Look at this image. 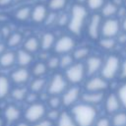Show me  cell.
I'll use <instances>...</instances> for the list:
<instances>
[{"instance_id": "5bb4252c", "label": "cell", "mask_w": 126, "mask_h": 126, "mask_svg": "<svg viewBox=\"0 0 126 126\" xmlns=\"http://www.w3.org/2000/svg\"><path fill=\"white\" fill-rule=\"evenodd\" d=\"M49 14V10L46 4L37 3L33 7H32V14H31V21L36 25L44 24L46 18Z\"/></svg>"}, {"instance_id": "6da1fadb", "label": "cell", "mask_w": 126, "mask_h": 126, "mask_svg": "<svg viewBox=\"0 0 126 126\" xmlns=\"http://www.w3.org/2000/svg\"><path fill=\"white\" fill-rule=\"evenodd\" d=\"M89 17L90 12L87 7L83 4L75 2L71 6L69 12V21L66 27L70 34L74 36H80L85 32Z\"/></svg>"}, {"instance_id": "ab89813d", "label": "cell", "mask_w": 126, "mask_h": 126, "mask_svg": "<svg viewBox=\"0 0 126 126\" xmlns=\"http://www.w3.org/2000/svg\"><path fill=\"white\" fill-rule=\"evenodd\" d=\"M60 112L61 111H59V109H47L46 118H48L49 120H51L55 123V121L58 119V117L60 115Z\"/></svg>"}, {"instance_id": "3957f363", "label": "cell", "mask_w": 126, "mask_h": 126, "mask_svg": "<svg viewBox=\"0 0 126 126\" xmlns=\"http://www.w3.org/2000/svg\"><path fill=\"white\" fill-rule=\"evenodd\" d=\"M121 62L122 61L118 55L114 53L107 55V57L103 59V63L98 75L108 82L114 80L116 77L119 76Z\"/></svg>"}, {"instance_id": "d4e9b609", "label": "cell", "mask_w": 126, "mask_h": 126, "mask_svg": "<svg viewBox=\"0 0 126 126\" xmlns=\"http://www.w3.org/2000/svg\"><path fill=\"white\" fill-rule=\"evenodd\" d=\"M48 68L47 65L45 63V61L43 60H39L37 62H35L31 70V74L32 76H33L34 78H39V77H44L47 72H48Z\"/></svg>"}, {"instance_id": "ee69618b", "label": "cell", "mask_w": 126, "mask_h": 126, "mask_svg": "<svg viewBox=\"0 0 126 126\" xmlns=\"http://www.w3.org/2000/svg\"><path fill=\"white\" fill-rule=\"evenodd\" d=\"M1 31H2L1 32H2L3 36H5L6 38H8V37H9V35L12 33V32H10V30H9V28H8V27H3Z\"/></svg>"}, {"instance_id": "8992f818", "label": "cell", "mask_w": 126, "mask_h": 126, "mask_svg": "<svg viewBox=\"0 0 126 126\" xmlns=\"http://www.w3.org/2000/svg\"><path fill=\"white\" fill-rule=\"evenodd\" d=\"M69 86L70 85L64 77V74L55 72L51 76L49 81H47L46 94L48 95H61Z\"/></svg>"}, {"instance_id": "9a60e30c", "label": "cell", "mask_w": 126, "mask_h": 126, "mask_svg": "<svg viewBox=\"0 0 126 126\" xmlns=\"http://www.w3.org/2000/svg\"><path fill=\"white\" fill-rule=\"evenodd\" d=\"M31 76H32L31 71H29L27 68L19 67L11 73L10 80L12 83H14L17 86H24L30 81Z\"/></svg>"}, {"instance_id": "bcb514c9", "label": "cell", "mask_w": 126, "mask_h": 126, "mask_svg": "<svg viewBox=\"0 0 126 126\" xmlns=\"http://www.w3.org/2000/svg\"><path fill=\"white\" fill-rule=\"evenodd\" d=\"M121 22V30L123 32H126V14L123 16L122 19H120Z\"/></svg>"}, {"instance_id": "4dcf8cb0", "label": "cell", "mask_w": 126, "mask_h": 126, "mask_svg": "<svg viewBox=\"0 0 126 126\" xmlns=\"http://www.w3.org/2000/svg\"><path fill=\"white\" fill-rule=\"evenodd\" d=\"M97 43L101 49L105 51H111L116 47L117 40L116 38H111V37H100L97 40Z\"/></svg>"}, {"instance_id": "1f68e13d", "label": "cell", "mask_w": 126, "mask_h": 126, "mask_svg": "<svg viewBox=\"0 0 126 126\" xmlns=\"http://www.w3.org/2000/svg\"><path fill=\"white\" fill-rule=\"evenodd\" d=\"M112 126H126V110H120L110 117Z\"/></svg>"}, {"instance_id": "4316f807", "label": "cell", "mask_w": 126, "mask_h": 126, "mask_svg": "<svg viewBox=\"0 0 126 126\" xmlns=\"http://www.w3.org/2000/svg\"><path fill=\"white\" fill-rule=\"evenodd\" d=\"M16 63V52L5 51L0 55V66L2 68H10Z\"/></svg>"}, {"instance_id": "4fadbf2b", "label": "cell", "mask_w": 126, "mask_h": 126, "mask_svg": "<svg viewBox=\"0 0 126 126\" xmlns=\"http://www.w3.org/2000/svg\"><path fill=\"white\" fill-rule=\"evenodd\" d=\"M102 104H103L104 111L110 116L113 115L114 113L120 111L122 108L120 100H119L116 93H109V94H105Z\"/></svg>"}, {"instance_id": "8d00e7d4", "label": "cell", "mask_w": 126, "mask_h": 126, "mask_svg": "<svg viewBox=\"0 0 126 126\" xmlns=\"http://www.w3.org/2000/svg\"><path fill=\"white\" fill-rule=\"evenodd\" d=\"M116 94L120 100L121 106L124 110H126V82H124L123 84H121L117 90H116Z\"/></svg>"}, {"instance_id": "5b68a950", "label": "cell", "mask_w": 126, "mask_h": 126, "mask_svg": "<svg viewBox=\"0 0 126 126\" xmlns=\"http://www.w3.org/2000/svg\"><path fill=\"white\" fill-rule=\"evenodd\" d=\"M46 112H47L46 104L43 101L38 100L36 102L30 103L28 105V107L24 112V117L28 123L34 124L39 120L45 118Z\"/></svg>"}, {"instance_id": "816d5d0a", "label": "cell", "mask_w": 126, "mask_h": 126, "mask_svg": "<svg viewBox=\"0 0 126 126\" xmlns=\"http://www.w3.org/2000/svg\"><path fill=\"white\" fill-rule=\"evenodd\" d=\"M124 6L126 7V0H124Z\"/></svg>"}, {"instance_id": "277c9868", "label": "cell", "mask_w": 126, "mask_h": 126, "mask_svg": "<svg viewBox=\"0 0 126 126\" xmlns=\"http://www.w3.org/2000/svg\"><path fill=\"white\" fill-rule=\"evenodd\" d=\"M63 74L70 86H80L87 78L84 62H74L69 68L63 71Z\"/></svg>"}, {"instance_id": "836d02e7", "label": "cell", "mask_w": 126, "mask_h": 126, "mask_svg": "<svg viewBox=\"0 0 126 126\" xmlns=\"http://www.w3.org/2000/svg\"><path fill=\"white\" fill-rule=\"evenodd\" d=\"M23 39L24 37L21 32H12L7 38V45L9 47H17L23 42Z\"/></svg>"}, {"instance_id": "d6a6232c", "label": "cell", "mask_w": 126, "mask_h": 126, "mask_svg": "<svg viewBox=\"0 0 126 126\" xmlns=\"http://www.w3.org/2000/svg\"><path fill=\"white\" fill-rule=\"evenodd\" d=\"M106 0H86L85 6L92 13H99Z\"/></svg>"}, {"instance_id": "30bf717a", "label": "cell", "mask_w": 126, "mask_h": 126, "mask_svg": "<svg viewBox=\"0 0 126 126\" xmlns=\"http://www.w3.org/2000/svg\"><path fill=\"white\" fill-rule=\"evenodd\" d=\"M82 89L80 86H69L65 92L60 95L62 107L71 108L75 104H77L81 99Z\"/></svg>"}, {"instance_id": "44dd1931", "label": "cell", "mask_w": 126, "mask_h": 126, "mask_svg": "<svg viewBox=\"0 0 126 126\" xmlns=\"http://www.w3.org/2000/svg\"><path fill=\"white\" fill-rule=\"evenodd\" d=\"M46 85H47V80L44 77L33 78L30 83L29 91L39 94L40 93H42L43 90H46Z\"/></svg>"}, {"instance_id": "f546056e", "label": "cell", "mask_w": 126, "mask_h": 126, "mask_svg": "<svg viewBox=\"0 0 126 126\" xmlns=\"http://www.w3.org/2000/svg\"><path fill=\"white\" fill-rule=\"evenodd\" d=\"M32 14V7L30 6H22L15 12V19L19 22H26L31 20Z\"/></svg>"}, {"instance_id": "d590c367", "label": "cell", "mask_w": 126, "mask_h": 126, "mask_svg": "<svg viewBox=\"0 0 126 126\" xmlns=\"http://www.w3.org/2000/svg\"><path fill=\"white\" fill-rule=\"evenodd\" d=\"M46 105L48 109H60L62 106L60 95H48L46 99Z\"/></svg>"}, {"instance_id": "7402d4cb", "label": "cell", "mask_w": 126, "mask_h": 126, "mask_svg": "<svg viewBox=\"0 0 126 126\" xmlns=\"http://www.w3.org/2000/svg\"><path fill=\"white\" fill-rule=\"evenodd\" d=\"M23 48L27 51H29L30 53L33 54L35 52H37L40 49V43H39V38L36 36H29L28 38H26L24 40L23 43Z\"/></svg>"}, {"instance_id": "74e56055", "label": "cell", "mask_w": 126, "mask_h": 126, "mask_svg": "<svg viewBox=\"0 0 126 126\" xmlns=\"http://www.w3.org/2000/svg\"><path fill=\"white\" fill-rule=\"evenodd\" d=\"M45 63H46L49 71L57 70V69H59V56L56 54L48 56V58L45 60Z\"/></svg>"}, {"instance_id": "681fc988", "label": "cell", "mask_w": 126, "mask_h": 126, "mask_svg": "<svg viewBox=\"0 0 126 126\" xmlns=\"http://www.w3.org/2000/svg\"><path fill=\"white\" fill-rule=\"evenodd\" d=\"M0 126H4V119L0 117Z\"/></svg>"}, {"instance_id": "ffe728a7", "label": "cell", "mask_w": 126, "mask_h": 126, "mask_svg": "<svg viewBox=\"0 0 126 126\" xmlns=\"http://www.w3.org/2000/svg\"><path fill=\"white\" fill-rule=\"evenodd\" d=\"M22 115L21 109L15 104H9L4 110V120L8 122H16Z\"/></svg>"}, {"instance_id": "52a82bcc", "label": "cell", "mask_w": 126, "mask_h": 126, "mask_svg": "<svg viewBox=\"0 0 126 126\" xmlns=\"http://www.w3.org/2000/svg\"><path fill=\"white\" fill-rule=\"evenodd\" d=\"M102 17L99 13H92L90 15L87 25H86V34L87 36L94 41H97L100 38V32H101V24H102Z\"/></svg>"}, {"instance_id": "8fae6325", "label": "cell", "mask_w": 126, "mask_h": 126, "mask_svg": "<svg viewBox=\"0 0 126 126\" xmlns=\"http://www.w3.org/2000/svg\"><path fill=\"white\" fill-rule=\"evenodd\" d=\"M109 89V82L103 79L99 75L92 76L86 79L84 84L85 92H94V93H105Z\"/></svg>"}, {"instance_id": "83f0119b", "label": "cell", "mask_w": 126, "mask_h": 126, "mask_svg": "<svg viewBox=\"0 0 126 126\" xmlns=\"http://www.w3.org/2000/svg\"><path fill=\"white\" fill-rule=\"evenodd\" d=\"M29 92L30 91L28 90V88H26L24 86H17L14 89L11 90L10 94H11V96H12V98L14 100L23 101V100H26Z\"/></svg>"}, {"instance_id": "484cf974", "label": "cell", "mask_w": 126, "mask_h": 126, "mask_svg": "<svg viewBox=\"0 0 126 126\" xmlns=\"http://www.w3.org/2000/svg\"><path fill=\"white\" fill-rule=\"evenodd\" d=\"M68 3H69V0H48L46 3V6L49 12L61 13L68 6Z\"/></svg>"}, {"instance_id": "e575fe53", "label": "cell", "mask_w": 126, "mask_h": 126, "mask_svg": "<svg viewBox=\"0 0 126 126\" xmlns=\"http://www.w3.org/2000/svg\"><path fill=\"white\" fill-rule=\"evenodd\" d=\"M74 62H75V60H74V57H73L72 53L60 55V56H59V69L66 70V69L69 68Z\"/></svg>"}, {"instance_id": "603a6c76", "label": "cell", "mask_w": 126, "mask_h": 126, "mask_svg": "<svg viewBox=\"0 0 126 126\" xmlns=\"http://www.w3.org/2000/svg\"><path fill=\"white\" fill-rule=\"evenodd\" d=\"M72 55L75 62H84L91 55V48L87 45H82L78 47L76 46V48L72 52Z\"/></svg>"}, {"instance_id": "ba28073f", "label": "cell", "mask_w": 126, "mask_h": 126, "mask_svg": "<svg viewBox=\"0 0 126 126\" xmlns=\"http://www.w3.org/2000/svg\"><path fill=\"white\" fill-rule=\"evenodd\" d=\"M76 48V39L72 34H62L56 38L53 46V53L60 56L68 53H72Z\"/></svg>"}, {"instance_id": "f35d334b", "label": "cell", "mask_w": 126, "mask_h": 126, "mask_svg": "<svg viewBox=\"0 0 126 126\" xmlns=\"http://www.w3.org/2000/svg\"><path fill=\"white\" fill-rule=\"evenodd\" d=\"M94 126H112V125H111L110 117H107V116H100V117H97V119L95 120Z\"/></svg>"}, {"instance_id": "cb8c5ba5", "label": "cell", "mask_w": 126, "mask_h": 126, "mask_svg": "<svg viewBox=\"0 0 126 126\" xmlns=\"http://www.w3.org/2000/svg\"><path fill=\"white\" fill-rule=\"evenodd\" d=\"M55 126H77L72 114L68 110H63L60 112L58 119L55 121Z\"/></svg>"}, {"instance_id": "b9f144b4", "label": "cell", "mask_w": 126, "mask_h": 126, "mask_svg": "<svg viewBox=\"0 0 126 126\" xmlns=\"http://www.w3.org/2000/svg\"><path fill=\"white\" fill-rule=\"evenodd\" d=\"M121 80L126 82V58L121 62V67H120V72L118 76Z\"/></svg>"}, {"instance_id": "2e32d148", "label": "cell", "mask_w": 126, "mask_h": 126, "mask_svg": "<svg viewBox=\"0 0 126 126\" xmlns=\"http://www.w3.org/2000/svg\"><path fill=\"white\" fill-rule=\"evenodd\" d=\"M105 97V93H94V92H83L81 94V99L80 101L95 106L99 105L103 102Z\"/></svg>"}, {"instance_id": "f6af8a7d", "label": "cell", "mask_w": 126, "mask_h": 126, "mask_svg": "<svg viewBox=\"0 0 126 126\" xmlns=\"http://www.w3.org/2000/svg\"><path fill=\"white\" fill-rule=\"evenodd\" d=\"M15 0H0V7H8Z\"/></svg>"}, {"instance_id": "e0dca14e", "label": "cell", "mask_w": 126, "mask_h": 126, "mask_svg": "<svg viewBox=\"0 0 126 126\" xmlns=\"http://www.w3.org/2000/svg\"><path fill=\"white\" fill-rule=\"evenodd\" d=\"M121 6H118L115 2L112 0H106L104 5L102 6L101 10L99 11L100 16L102 19H108V18H117V14L119 11V8Z\"/></svg>"}, {"instance_id": "7dc6e473", "label": "cell", "mask_w": 126, "mask_h": 126, "mask_svg": "<svg viewBox=\"0 0 126 126\" xmlns=\"http://www.w3.org/2000/svg\"><path fill=\"white\" fill-rule=\"evenodd\" d=\"M5 49H6V45L4 43L0 42V55H2L5 52Z\"/></svg>"}, {"instance_id": "f907efd6", "label": "cell", "mask_w": 126, "mask_h": 126, "mask_svg": "<svg viewBox=\"0 0 126 126\" xmlns=\"http://www.w3.org/2000/svg\"><path fill=\"white\" fill-rule=\"evenodd\" d=\"M124 51H125V53H126V44H124Z\"/></svg>"}, {"instance_id": "f1b7e54d", "label": "cell", "mask_w": 126, "mask_h": 126, "mask_svg": "<svg viewBox=\"0 0 126 126\" xmlns=\"http://www.w3.org/2000/svg\"><path fill=\"white\" fill-rule=\"evenodd\" d=\"M11 80L4 76L0 75V99H4L11 93Z\"/></svg>"}, {"instance_id": "60d3db41", "label": "cell", "mask_w": 126, "mask_h": 126, "mask_svg": "<svg viewBox=\"0 0 126 126\" xmlns=\"http://www.w3.org/2000/svg\"><path fill=\"white\" fill-rule=\"evenodd\" d=\"M68 21H69V14H61L59 16H57V21L56 23L59 25V26H65L67 27V24H68Z\"/></svg>"}, {"instance_id": "7bdbcfd3", "label": "cell", "mask_w": 126, "mask_h": 126, "mask_svg": "<svg viewBox=\"0 0 126 126\" xmlns=\"http://www.w3.org/2000/svg\"><path fill=\"white\" fill-rule=\"evenodd\" d=\"M32 126H54V122L45 117V118L39 120L38 122L34 123Z\"/></svg>"}, {"instance_id": "7c38bea8", "label": "cell", "mask_w": 126, "mask_h": 126, "mask_svg": "<svg viewBox=\"0 0 126 126\" xmlns=\"http://www.w3.org/2000/svg\"><path fill=\"white\" fill-rule=\"evenodd\" d=\"M102 63H103V59L101 56H99L97 54H91L84 61L87 78L99 74Z\"/></svg>"}, {"instance_id": "9c48e42d", "label": "cell", "mask_w": 126, "mask_h": 126, "mask_svg": "<svg viewBox=\"0 0 126 126\" xmlns=\"http://www.w3.org/2000/svg\"><path fill=\"white\" fill-rule=\"evenodd\" d=\"M122 32L121 22L119 18H108L103 19L101 24L100 37H111L116 38L117 35Z\"/></svg>"}, {"instance_id": "d6986e66", "label": "cell", "mask_w": 126, "mask_h": 126, "mask_svg": "<svg viewBox=\"0 0 126 126\" xmlns=\"http://www.w3.org/2000/svg\"><path fill=\"white\" fill-rule=\"evenodd\" d=\"M16 62L20 67L27 68L33 62V55L24 48H21L16 52Z\"/></svg>"}, {"instance_id": "7a4b0ae2", "label": "cell", "mask_w": 126, "mask_h": 126, "mask_svg": "<svg viewBox=\"0 0 126 126\" xmlns=\"http://www.w3.org/2000/svg\"><path fill=\"white\" fill-rule=\"evenodd\" d=\"M69 111L72 114L77 126H94L98 117L95 106L84 103L82 101H79L77 104L71 107Z\"/></svg>"}, {"instance_id": "c3c4849f", "label": "cell", "mask_w": 126, "mask_h": 126, "mask_svg": "<svg viewBox=\"0 0 126 126\" xmlns=\"http://www.w3.org/2000/svg\"><path fill=\"white\" fill-rule=\"evenodd\" d=\"M16 126H30V123H28L27 121H24V122H19L18 124H16Z\"/></svg>"}, {"instance_id": "ac0fdd59", "label": "cell", "mask_w": 126, "mask_h": 126, "mask_svg": "<svg viewBox=\"0 0 126 126\" xmlns=\"http://www.w3.org/2000/svg\"><path fill=\"white\" fill-rule=\"evenodd\" d=\"M56 36L52 32H45L41 34L39 38L40 43V50L43 52H47L49 50L53 49L54 43L56 41Z\"/></svg>"}]
</instances>
